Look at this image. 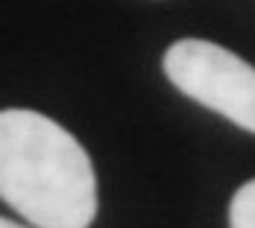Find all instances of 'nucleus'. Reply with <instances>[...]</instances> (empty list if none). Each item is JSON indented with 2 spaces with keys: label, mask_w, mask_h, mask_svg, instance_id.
I'll use <instances>...</instances> for the list:
<instances>
[{
  "label": "nucleus",
  "mask_w": 255,
  "mask_h": 228,
  "mask_svg": "<svg viewBox=\"0 0 255 228\" xmlns=\"http://www.w3.org/2000/svg\"><path fill=\"white\" fill-rule=\"evenodd\" d=\"M0 199L35 228H88L97 217V176L88 152L56 120L0 111Z\"/></svg>",
  "instance_id": "nucleus-1"
},
{
  "label": "nucleus",
  "mask_w": 255,
  "mask_h": 228,
  "mask_svg": "<svg viewBox=\"0 0 255 228\" xmlns=\"http://www.w3.org/2000/svg\"><path fill=\"white\" fill-rule=\"evenodd\" d=\"M164 76L185 97L255 135V68L205 38H182L164 53Z\"/></svg>",
  "instance_id": "nucleus-2"
},
{
  "label": "nucleus",
  "mask_w": 255,
  "mask_h": 228,
  "mask_svg": "<svg viewBox=\"0 0 255 228\" xmlns=\"http://www.w3.org/2000/svg\"><path fill=\"white\" fill-rule=\"evenodd\" d=\"M229 228H255V178L238 187L229 205Z\"/></svg>",
  "instance_id": "nucleus-3"
},
{
  "label": "nucleus",
  "mask_w": 255,
  "mask_h": 228,
  "mask_svg": "<svg viewBox=\"0 0 255 228\" xmlns=\"http://www.w3.org/2000/svg\"><path fill=\"white\" fill-rule=\"evenodd\" d=\"M0 228H26V226L15 223V220H6V217H0Z\"/></svg>",
  "instance_id": "nucleus-4"
}]
</instances>
